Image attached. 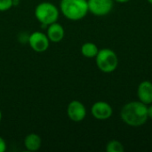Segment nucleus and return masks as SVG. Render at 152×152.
<instances>
[{
	"label": "nucleus",
	"instance_id": "ddd939ff",
	"mask_svg": "<svg viewBox=\"0 0 152 152\" xmlns=\"http://www.w3.org/2000/svg\"><path fill=\"white\" fill-rule=\"evenodd\" d=\"M125 148L123 144L117 140H112L109 142L106 145V151L107 152H123Z\"/></svg>",
	"mask_w": 152,
	"mask_h": 152
},
{
	"label": "nucleus",
	"instance_id": "aec40b11",
	"mask_svg": "<svg viewBox=\"0 0 152 152\" xmlns=\"http://www.w3.org/2000/svg\"><path fill=\"white\" fill-rule=\"evenodd\" d=\"M14 1V3H16V2H19V1H20V0H13Z\"/></svg>",
	"mask_w": 152,
	"mask_h": 152
},
{
	"label": "nucleus",
	"instance_id": "9b49d317",
	"mask_svg": "<svg viewBox=\"0 0 152 152\" xmlns=\"http://www.w3.org/2000/svg\"><path fill=\"white\" fill-rule=\"evenodd\" d=\"M24 146L28 151H37L42 146V139L37 134H29L24 139Z\"/></svg>",
	"mask_w": 152,
	"mask_h": 152
},
{
	"label": "nucleus",
	"instance_id": "6ab92c4d",
	"mask_svg": "<svg viewBox=\"0 0 152 152\" xmlns=\"http://www.w3.org/2000/svg\"><path fill=\"white\" fill-rule=\"evenodd\" d=\"M147 1H148L151 4H152V0H147Z\"/></svg>",
	"mask_w": 152,
	"mask_h": 152
},
{
	"label": "nucleus",
	"instance_id": "4468645a",
	"mask_svg": "<svg viewBox=\"0 0 152 152\" xmlns=\"http://www.w3.org/2000/svg\"><path fill=\"white\" fill-rule=\"evenodd\" d=\"M14 4L13 0H0V12L10 10Z\"/></svg>",
	"mask_w": 152,
	"mask_h": 152
},
{
	"label": "nucleus",
	"instance_id": "6e6552de",
	"mask_svg": "<svg viewBox=\"0 0 152 152\" xmlns=\"http://www.w3.org/2000/svg\"><path fill=\"white\" fill-rule=\"evenodd\" d=\"M91 113L93 117L98 120H106L111 118L113 114L112 107L106 102H96L91 108Z\"/></svg>",
	"mask_w": 152,
	"mask_h": 152
},
{
	"label": "nucleus",
	"instance_id": "39448f33",
	"mask_svg": "<svg viewBox=\"0 0 152 152\" xmlns=\"http://www.w3.org/2000/svg\"><path fill=\"white\" fill-rule=\"evenodd\" d=\"M28 41L31 49L36 53H44L49 48L50 45V40L48 39L46 34L40 31L31 33L28 38Z\"/></svg>",
	"mask_w": 152,
	"mask_h": 152
},
{
	"label": "nucleus",
	"instance_id": "20e7f679",
	"mask_svg": "<svg viewBox=\"0 0 152 152\" xmlns=\"http://www.w3.org/2000/svg\"><path fill=\"white\" fill-rule=\"evenodd\" d=\"M95 62L101 71L104 73H111L118 68V58L113 50L110 48H103L99 50L95 56Z\"/></svg>",
	"mask_w": 152,
	"mask_h": 152
},
{
	"label": "nucleus",
	"instance_id": "f3484780",
	"mask_svg": "<svg viewBox=\"0 0 152 152\" xmlns=\"http://www.w3.org/2000/svg\"><path fill=\"white\" fill-rule=\"evenodd\" d=\"M114 1H116V2H118V3H119V4H125V3L129 2L130 0H114Z\"/></svg>",
	"mask_w": 152,
	"mask_h": 152
},
{
	"label": "nucleus",
	"instance_id": "423d86ee",
	"mask_svg": "<svg viewBox=\"0 0 152 152\" xmlns=\"http://www.w3.org/2000/svg\"><path fill=\"white\" fill-rule=\"evenodd\" d=\"M114 0H87L88 11L95 16L109 14L114 5Z\"/></svg>",
	"mask_w": 152,
	"mask_h": 152
},
{
	"label": "nucleus",
	"instance_id": "dca6fc26",
	"mask_svg": "<svg viewBox=\"0 0 152 152\" xmlns=\"http://www.w3.org/2000/svg\"><path fill=\"white\" fill-rule=\"evenodd\" d=\"M148 117L150 119H152V103L150 107H148Z\"/></svg>",
	"mask_w": 152,
	"mask_h": 152
},
{
	"label": "nucleus",
	"instance_id": "9d476101",
	"mask_svg": "<svg viewBox=\"0 0 152 152\" xmlns=\"http://www.w3.org/2000/svg\"><path fill=\"white\" fill-rule=\"evenodd\" d=\"M46 36H47L48 39L50 40V42L59 43L64 38V36H65L64 28L57 21L54 23H52V24L48 25Z\"/></svg>",
	"mask_w": 152,
	"mask_h": 152
},
{
	"label": "nucleus",
	"instance_id": "2eb2a0df",
	"mask_svg": "<svg viewBox=\"0 0 152 152\" xmlns=\"http://www.w3.org/2000/svg\"><path fill=\"white\" fill-rule=\"evenodd\" d=\"M6 150V143L5 141L0 136V152H4Z\"/></svg>",
	"mask_w": 152,
	"mask_h": 152
},
{
	"label": "nucleus",
	"instance_id": "1a4fd4ad",
	"mask_svg": "<svg viewBox=\"0 0 152 152\" xmlns=\"http://www.w3.org/2000/svg\"><path fill=\"white\" fill-rule=\"evenodd\" d=\"M137 97L140 102L146 105L152 103V83L149 80L141 82L137 88Z\"/></svg>",
	"mask_w": 152,
	"mask_h": 152
},
{
	"label": "nucleus",
	"instance_id": "f8f14e48",
	"mask_svg": "<svg viewBox=\"0 0 152 152\" xmlns=\"http://www.w3.org/2000/svg\"><path fill=\"white\" fill-rule=\"evenodd\" d=\"M99 52L97 45L92 42H86L81 46V53L86 58H95Z\"/></svg>",
	"mask_w": 152,
	"mask_h": 152
},
{
	"label": "nucleus",
	"instance_id": "0eeeda50",
	"mask_svg": "<svg viewBox=\"0 0 152 152\" xmlns=\"http://www.w3.org/2000/svg\"><path fill=\"white\" fill-rule=\"evenodd\" d=\"M67 115L74 122H81L86 117V109L85 105L77 100L71 101L67 107Z\"/></svg>",
	"mask_w": 152,
	"mask_h": 152
},
{
	"label": "nucleus",
	"instance_id": "7ed1b4c3",
	"mask_svg": "<svg viewBox=\"0 0 152 152\" xmlns=\"http://www.w3.org/2000/svg\"><path fill=\"white\" fill-rule=\"evenodd\" d=\"M59 9L55 4L50 2L39 3L35 8L36 19L44 25H50L54 23L59 19Z\"/></svg>",
	"mask_w": 152,
	"mask_h": 152
},
{
	"label": "nucleus",
	"instance_id": "f03ea898",
	"mask_svg": "<svg viewBox=\"0 0 152 152\" xmlns=\"http://www.w3.org/2000/svg\"><path fill=\"white\" fill-rule=\"evenodd\" d=\"M60 10L70 20H82L89 12L87 0H61Z\"/></svg>",
	"mask_w": 152,
	"mask_h": 152
},
{
	"label": "nucleus",
	"instance_id": "a211bd4d",
	"mask_svg": "<svg viewBox=\"0 0 152 152\" xmlns=\"http://www.w3.org/2000/svg\"><path fill=\"white\" fill-rule=\"evenodd\" d=\"M1 120H2V112L0 110V122H1Z\"/></svg>",
	"mask_w": 152,
	"mask_h": 152
},
{
	"label": "nucleus",
	"instance_id": "f257e3e1",
	"mask_svg": "<svg viewBox=\"0 0 152 152\" xmlns=\"http://www.w3.org/2000/svg\"><path fill=\"white\" fill-rule=\"evenodd\" d=\"M120 117L123 122L129 126H142L149 119L148 105L140 101L130 102L122 108Z\"/></svg>",
	"mask_w": 152,
	"mask_h": 152
}]
</instances>
